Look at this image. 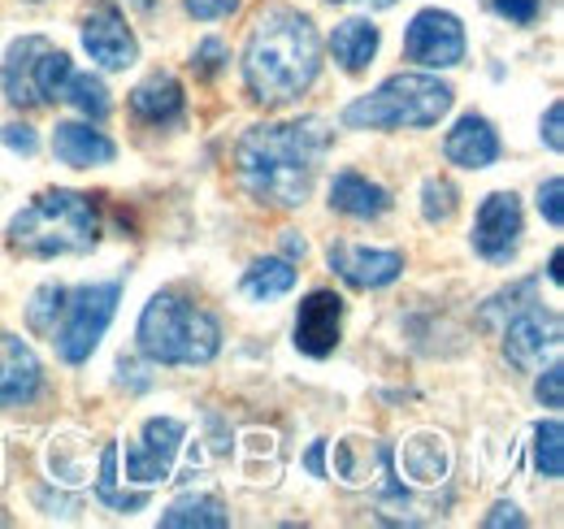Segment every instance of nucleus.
I'll return each mask as SVG.
<instances>
[{
  "mask_svg": "<svg viewBox=\"0 0 564 529\" xmlns=\"http://www.w3.org/2000/svg\"><path fill=\"white\" fill-rule=\"evenodd\" d=\"M317 69H322V40L308 13L274 4L252 22L243 48V78L257 105L265 109L291 105L313 87Z\"/></svg>",
  "mask_w": 564,
  "mask_h": 529,
  "instance_id": "f03ea898",
  "label": "nucleus"
},
{
  "mask_svg": "<svg viewBox=\"0 0 564 529\" xmlns=\"http://www.w3.org/2000/svg\"><path fill=\"white\" fill-rule=\"evenodd\" d=\"M53 152H57V161H66L74 170H91V165H109L118 148L83 122H62L53 131Z\"/></svg>",
  "mask_w": 564,
  "mask_h": 529,
  "instance_id": "6ab92c4d",
  "label": "nucleus"
},
{
  "mask_svg": "<svg viewBox=\"0 0 564 529\" xmlns=\"http://www.w3.org/2000/svg\"><path fill=\"white\" fill-rule=\"evenodd\" d=\"M487 526H525V517H521V512H517V508H512V504H495L491 508V517H487Z\"/></svg>",
  "mask_w": 564,
  "mask_h": 529,
  "instance_id": "c9c22d12",
  "label": "nucleus"
},
{
  "mask_svg": "<svg viewBox=\"0 0 564 529\" xmlns=\"http://www.w3.org/2000/svg\"><path fill=\"white\" fill-rule=\"evenodd\" d=\"M66 300H70V291H66V287H40V291H35V300H31V309H26L31 331L35 334L57 331V322H62V313H66Z\"/></svg>",
  "mask_w": 564,
  "mask_h": 529,
  "instance_id": "a878e982",
  "label": "nucleus"
},
{
  "mask_svg": "<svg viewBox=\"0 0 564 529\" xmlns=\"http://www.w3.org/2000/svg\"><path fill=\"white\" fill-rule=\"evenodd\" d=\"M330 204L339 208V213H348V217H360V222H369V217H382L387 208H391V192L387 187H378V183H369L365 174H335V183H330Z\"/></svg>",
  "mask_w": 564,
  "mask_h": 529,
  "instance_id": "aec40b11",
  "label": "nucleus"
},
{
  "mask_svg": "<svg viewBox=\"0 0 564 529\" xmlns=\"http://www.w3.org/2000/svg\"><path fill=\"white\" fill-rule=\"evenodd\" d=\"M369 4H378V9H387V4H395V0H369Z\"/></svg>",
  "mask_w": 564,
  "mask_h": 529,
  "instance_id": "ea45409f",
  "label": "nucleus"
},
{
  "mask_svg": "<svg viewBox=\"0 0 564 529\" xmlns=\"http://www.w3.org/2000/svg\"><path fill=\"white\" fill-rule=\"evenodd\" d=\"M409 62L425 69H452L465 62V26L447 9H422L404 35Z\"/></svg>",
  "mask_w": 564,
  "mask_h": 529,
  "instance_id": "1a4fd4ad",
  "label": "nucleus"
},
{
  "mask_svg": "<svg viewBox=\"0 0 564 529\" xmlns=\"http://www.w3.org/2000/svg\"><path fill=\"white\" fill-rule=\"evenodd\" d=\"M183 439H187V425L178 417H152L143 425V439L127 447V482H135L140 490L165 482L174 473V461L183 452Z\"/></svg>",
  "mask_w": 564,
  "mask_h": 529,
  "instance_id": "6e6552de",
  "label": "nucleus"
},
{
  "mask_svg": "<svg viewBox=\"0 0 564 529\" xmlns=\"http://www.w3.org/2000/svg\"><path fill=\"white\" fill-rule=\"evenodd\" d=\"M378 26L369 22V18H348V22H339L335 26V35H330V53H335V62L348 69V74H360V69L373 62V53H378Z\"/></svg>",
  "mask_w": 564,
  "mask_h": 529,
  "instance_id": "4be33fe9",
  "label": "nucleus"
},
{
  "mask_svg": "<svg viewBox=\"0 0 564 529\" xmlns=\"http://www.w3.org/2000/svg\"><path fill=\"white\" fill-rule=\"evenodd\" d=\"M0 139H4L9 148H18V152H35V131H31V127H4Z\"/></svg>",
  "mask_w": 564,
  "mask_h": 529,
  "instance_id": "f704fd0d",
  "label": "nucleus"
},
{
  "mask_svg": "<svg viewBox=\"0 0 564 529\" xmlns=\"http://www.w3.org/2000/svg\"><path fill=\"white\" fill-rule=\"evenodd\" d=\"M161 526L165 529H226L230 526V512L221 508V499L213 495H187V499H174L165 512H161Z\"/></svg>",
  "mask_w": 564,
  "mask_h": 529,
  "instance_id": "5701e85b",
  "label": "nucleus"
},
{
  "mask_svg": "<svg viewBox=\"0 0 564 529\" xmlns=\"http://www.w3.org/2000/svg\"><path fill=\"white\" fill-rule=\"evenodd\" d=\"M221 326L183 295H152L140 317V352L156 365H209Z\"/></svg>",
  "mask_w": 564,
  "mask_h": 529,
  "instance_id": "20e7f679",
  "label": "nucleus"
},
{
  "mask_svg": "<svg viewBox=\"0 0 564 529\" xmlns=\"http://www.w3.org/2000/svg\"><path fill=\"white\" fill-rule=\"evenodd\" d=\"M83 48L91 53V62H100L105 69H127L135 66V57H140V44H135L122 9L109 4V0L91 4V13L83 18Z\"/></svg>",
  "mask_w": 564,
  "mask_h": 529,
  "instance_id": "9b49d317",
  "label": "nucleus"
},
{
  "mask_svg": "<svg viewBox=\"0 0 564 529\" xmlns=\"http://www.w3.org/2000/svg\"><path fill=\"white\" fill-rule=\"evenodd\" d=\"M235 9H239V0H187V13L200 18V22H217V18L235 13Z\"/></svg>",
  "mask_w": 564,
  "mask_h": 529,
  "instance_id": "473e14b6",
  "label": "nucleus"
},
{
  "mask_svg": "<svg viewBox=\"0 0 564 529\" xmlns=\"http://www.w3.org/2000/svg\"><path fill=\"white\" fill-rule=\"evenodd\" d=\"M561 264H564V257H561V252H552V264H547V273H552V282H564V269H561Z\"/></svg>",
  "mask_w": 564,
  "mask_h": 529,
  "instance_id": "4c0bfd02",
  "label": "nucleus"
},
{
  "mask_svg": "<svg viewBox=\"0 0 564 529\" xmlns=\"http://www.w3.org/2000/svg\"><path fill=\"white\" fill-rule=\"evenodd\" d=\"M443 152H447V161L460 165V170H487V165H495V156H499V134H495V127L487 118L465 114V118L456 122V131H447Z\"/></svg>",
  "mask_w": 564,
  "mask_h": 529,
  "instance_id": "dca6fc26",
  "label": "nucleus"
},
{
  "mask_svg": "<svg viewBox=\"0 0 564 529\" xmlns=\"http://www.w3.org/2000/svg\"><path fill=\"white\" fill-rule=\"evenodd\" d=\"M118 300H122V287L118 282H91V287H78L70 300H66V313L57 322V331L48 334L57 356L66 365H83L100 338L109 331L113 313H118Z\"/></svg>",
  "mask_w": 564,
  "mask_h": 529,
  "instance_id": "423d86ee",
  "label": "nucleus"
},
{
  "mask_svg": "<svg viewBox=\"0 0 564 529\" xmlns=\"http://www.w3.org/2000/svg\"><path fill=\"white\" fill-rule=\"evenodd\" d=\"M495 9H499V18H508V22H517V26H530L534 18H539V4L543 0H491Z\"/></svg>",
  "mask_w": 564,
  "mask_h": 529,
  "instance_id": "7c9ffc66",
  "label": "nucleus"
},
{
  "mask_svg": "<svg viewBox=\"0 0 564 529\" xmlns=\"http://www.w3.org/2000/svg\"><path fill=\"white\" fill-rule=\"evenodd\" d=\"M330 148V127L322 118H300V122H279V127H252L239 139V179L261 204L295 208L304 204L317 165Z\"/></svg>",
  "mask_w": 564,
  "mask_h": 529,
  "instance_id": "f257e3e1",
  "label": "nucleus"
},
{
  "mask_svg": "<svg viewBox=\"0 0 564 529\" xmlns=\"http://www.w3.org/2000/svg\"><path fill=\"white\" fill-rule=\"evenodd\" d=\"M221 62H226V44H221V40H205V44L196 48V62H192V66H196L200 78H213V74L221 69Z\"/></svg>",
  "mask_w": 564,
  "mask_h": 529,
  "instance_id": "2f4dec72",
  "label": "nucleus"
},
{
  "mask_svg": "<svg viewBox=\"0 0 564 529\" xmlns=\"http://www.w3.org/2000/svg\"><path fill=\"white\" fill-rule=\"evenodd\" d=\"M335 477L344 486H369L378 477H391V447L365 443V439L335 443Z\"/></svg>",
  "mask_w": 564,
  "mask_h": 529,
  "instance_id": "f3484780",
  "label": "nucleus"
},
{
  "mask_svg": "<svg viewBox=\"0 0 564 529\" xmlns=\"http://www.w3.org/2000/svg\"><path fill=\"white\" fill-rule=\"evenodd\" d=\"M286 257H304V239H286Z\"/></svg>",
  "mask_w": 564,
  "mask_h": 529,
  "instance_id": "58836bf2",
  "label": "nucleus"
},
{
  "mask_svg": "<svg viewBox=\"0 0 564 529\" xmlns=\"http://www.w3.org/2000/svg\"><path fill=\"white\" fill-rule=\"evenodd\" d=\"M304 464H308V473L326 477V439H317V443L308 447V456H304Z\"/></svg>",
  "mask_w": 564,
  "mask_h": 529,
  "instance_id": "e433bc0d",
  "label": "nucleus"
},
{
  "mask_svg": "<svg viewBox=\"0 0 564 529\" xmlns=\"http://www.w3.org/2000/svg\"><path fill=\"white\" fill-rule=\"evenodd\" d=\"M100 239V213L83 192H44L9 222V248L35 261L83 257Z\"/></svg>",
  "mask_w": 564,
  "mask_h": 529,
  "instance_id": "7ed1b4c3",
  "label": "nucleus"
},
{
  "mask_svg": "<svg viewBox=\"0 0 564 529\" xmlns=\"http://www.w3.org/2000/svg\"><path fill=\"white\" fill-rule=\"evenodd\" d=\"M534 464H539V473L543 477H561L564 473V430L561 421H543L539 430H534Z\"/></svg>",
  "mask_w": 564,
  "mask_h": 529,
  "instance_id": "bb28decb",
  "label": "nucleus"
},
{
  "mask_svg": "<svg viewBox=\"0 0 564 529\" xmlns=\"http://www.w3.org/2000/svg\"><path fill=\"white\" fill-rule=\"evenodd\" d=\"M291 287H295V269H291V261H279V257L257 261L243 273V295H252V300H279Z\"/></svg>",
  "mask_w": 564,
  "mask_h": 529,
  "instance_id": "b1692460",
  "label": "nucleus"
},
{
  "mask_svg": "<svg viewBox=\"0 0 564 529\" xmlns=\"http://www.w3.org/2000/svg\"><path fill=\"white\" fill-rule=\"evenodd\" d=\"M452 213H456V187L447 183V179H425L422 187V217L425 222H452Z\"/></svg>",
  "mask_w": 564,
  "mask_h": 529,
  "instance_id": "cd10ccee",
  "label": "nucleus"
},
{
  "mask_svg": "<svg viewBox=\"0 0 564 529\" xmlns=\"http://www.w3.org/2000/svg\"><path fill=\"white\" fill-rule=\"evenodd\" d=\"M339 326H344V300L335 291H313L295 313V347L322 360L339 347Z\"/></svg>",
  "mask_w": 564,
  "mask_h": 529,
  "instance_id": "ddd939ff",
  "label": "nucleus"
},
{
  "mask_svg": "<svg viewBox=\"0 0 564 529\" xmlns=\"http://www.w3.org/2000/svg\"><path fill=\"white\" fill-rule=\"evenodd\" d=\"M70 57L62 48H53L44 35H26L9 48L4 62V96L13 105H48L62 96L66 78H70Z\"/></svg>",
  "mask_w": 564,
  "mask_h": 529,
  "instance_id": "0eeeda50",
  "label": "nucleus"
},
{
  "mask_svg": "<svg viewBox=\"0 0 564 529\" xmlns=\"http://www.w3.org/2000/svg\"><path fill=\"white\" fill-rule=\"evenodd\" d=\"M44 369L18 334H0V408H18L40 396Z\"/></svg>",
  "mask_w": 564,
  "mask_h": 529,
  "instance_id": "2eb2a0df",
  "label": "nucleus"
},
{
  "mask_svg": "<svg viewBox=\"0 0 564 529\" xmlns=\"http://www.w3.org/2000/svg\"><path fill=\"white\" fill-rule=\"evenodd\" d=\"M62 96L70 100L83 118H91V122L109 118V91H105V83L96 74H70L66 87H62Z\"/></svg>",
  "mask_w": 564,
  "mask_h": 529,
  "instance_id": "393cba45",
  "label": "nucleus"
},
{
  "mask_svg": "<svg viewBox=\"0 0 564 529\" xmlns=\"http://www.w3.org/2000/svg\"><path fill=\"white\" fill-rule=\"evenodd\" d=\"M561 352V313L543 309V304H530L521 309L508 326H503V356L508 365L517 369H539L543 356H556Z\"/></svg>",
  "mask_w": 564,
  "mask_h": 529,
  "instance_id": "9d476101",
  "label": "nucleus"
},
{
  "mask_svg": "<svg viewBox=\"0 0 564 529\" xmlns=\"http://www.w3.org/2000/svg\"><path fill=\"white\" fill-rule=\"evenodd\" d=\"M534 396H539V403H547V408H561L564 403V369L561 365H547V369H543V378L534 382Z\"/></svg>",
  "mask_w": 564,
  "mask_h": 529,
  "instance_id": "c85d7f7f",
  "label": "nucleus"
},
{
  "mask_svg": "<svg viewBox=\"0 0 564 529\" xmlns=\"http://www.w3.org/2000/svg\"><path fill=\"white\" fill-rule=\"evenodd\" d=\"M561 196H564V183H561V179H547V183L539 187V213H543V217H547L552 226H564Z\"/></svg>",
  "mask_w": 564,
  "mask_h": 529,
  "instance_id": "c756f323",
  "label": "nucleus"
},
{
  "mask_svg": "<svg viewBox=\"0 0 564 529\" xmlns=\"http://www.w3.org/2000/svg\"><path fill=\"white\" fill-rule=\"evenodd\" d=\"M400 468H404V477L417 482V486H438V482L447 477V468H452L447 439H443V434H430V430L404 439V447H400Z\"/></svg>",
  "mask_w": 564,
  "mask_h": 529,
  "instance_id": "a211bd4d",
  "label": "nucleus"
},
{
  "mask_svg": "<svg viewBox=\"0 0 564 529\" xmlns=\"http://www.w3.org/2000/svg\"><path fill=\"white\" fill-rule=\"evenodd\" d=\"M456 91L430 74H391L378 91L360 96L344 109V122L356 131H378V127H434L452 109Z\"/></svg>",
  "mask_w": 564,
  "mask_h": 529,
  "instance_id": "39448f33",
  "label": "nucleus"
},
{
  "mask_svg": "<svg viewBox=\"0 0 564 529\" xmlns=\"http://www.w3.org/2000/svg\"><path fill=\"white\" fill-rule=\"evenodd\" d=\"M561 122H564V105L556 100V105L547 109V118H543V139H547V148H552V152H561V148H564Z\"/></svg>",
  "mask_w": 564,
  "mask_h": 529,
  "instance_id": "72a5a7b5",
  "label": "nucleus"
},
{
  "mask_svg": "<svg viewBox=\"0 0 564 529\" xmlns=\"http://www.w3.org/2000/svg\"><path fill=\"white\" fill-rule=\"evenodd\" d=\"M131 109L140 114L143 122H152V127L178 122V118H183V87H178V78L152 74L148 83H140V87L131 91Z\"/></svg>",
  "mask_w": 564,
  "mask_h": 529,
  "instance_id": "412c9836",
  "label": "nucleus"
},
{
  "mask_svg": "<svg viewBox=\"0 0 564 529\" xmlns=\"http://www.w3.org/2000/svg\"><path fill=\"white\" fill-rule=\"evenodd\" d=\"M521 244V199L512 192H495L482 199L478 222H474V248L487 261H512Z\"/></svg>",
  "mask_w": 564,
  "mask_h": 529,
  "instance_id": "f8f14e48",
  "label": "nucleus"
},
{
  "mask_svg": "<svg viewBox=\"0 0 564 529\" xmlns=\"http://www.w3.org/2000/svg\"><path fill=\"white\" fill-rule=\"evenodd\" d=\"M330 269L356 291H373V287H387V282H395L404 273V257L400 252H378V248L335 244L330 248Z\"/></svg>",
  "mask_w": 564,
  "mask_h": 529,
  "instance_id": "4468645a",
  "label": "nucleus"
}]
</instances>
